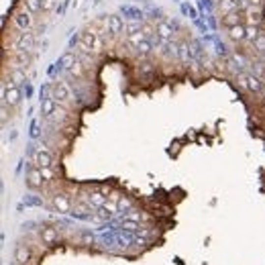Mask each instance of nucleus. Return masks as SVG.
I'll list each match as a JSON object with an SVG mask.
<instances>
[{
    "label": "nucleus",
    "instance_id": "nucleus-27",
    "mask_svg": "<svg viewBox=\"0 0 265 265\" xmlns=\"http://www.w3.org/2000/svg\"><path fill=\"white\" fill-rule=\"evenodd\" d=\"M179 61H190V45L179 43Z\"/></svg>",
    "mask_w": 265,
    "mask_h": 265
},
{
    "label": "nucleus",
    "instance_id": "nucleus-9",
    "mask_svg": "<svg viewBox=\"0 0 265 265\" xmlns=\"http://www.w3.org/2000/svg\"><path fill=\"white\" fill-rule=\"evenodd\" d=\"M239 84L245 90H249V92H261V88H263L261 78L255 76V74H241L239 76Z\"/></svg>",
    "mask_w": 265,
    "mask_h": 265
},
{
    "label": "nucleus",
    "instance_id": "nucleus-5",
    "mask_svg": "<svg viewBox=\"0 0 265 265\" xmlns=\"http://www.w3.org/2000/svg\"><path fill=\"white\" fill-rule=\"evenodd\" d=\"M124 29H127V23L122 21L120 15H110V17H106V33H108L110 37H118Z\"/></svg>",
    "mask_w": 265,
    "mask_h": 265
},
{
    "label": "nucleus",
    "instance_id": "nucleus-17",
    "mask_svg": "<svg viewBox=\"0 0 265 265\" xmlns=\"http://www.w3.org/2000/svg\"><path fill=\"white\" fill-rule=\"evenodd\" d=\"M41 239H43V243L51 245V243H55L59 239V233H58V229H53V227H43L41 229Z\"/></svg>",
    "mask_w": 265,
    "mask_h": 265
},
{
    "label": "nucleus",
    "instance_id": "nucleus-7",
    "mask_svg": "<svg viewBox=\"0 0 265 265\" xmlns=\"http://www.w3.org/2000/svg\"><path fill=\"white\" fill-rule=\"evenodd\" d=\"M15 49L19 51H33L35 49V33L31 31H23L17 39H15Z\"/></svg>",
    "mask_w": 265,
    "mask_h": 265
},
{
    "label": "nucleus",
    "instance_id": "nucleus-20",
    "mask_svg": "<svg viewBox=\"0 0 265 265\" xmlns=\"http://www.w3.org/2000/svg\"><path fill=\"white\" fill-rule=\"evenodd\" d=\"M247 23H249V25H259V23H261V8L249 6V8H247Z\"/></svg>",
    "mask_w": 265,
    "mask_h": 265
},
{
    "label": "nucleus",
    "instance_id": "nucleus-12",
    "mask_svg": "<svg viewBox=\"0 0 265 265\" xmlns=\"http://www.w3.org/2000/svg\"><path fill=\"white\" fill-rule=\"evenodd\" d=\"M58 100L53 98V96H49V98H43V102H41V115H43L45 120H51L55 110H58Z\"/></svg>",
    "mask_w": 265,
    "mask_h": 265
},
{
    "label": "nucleus",
    "instance_id": "nucleus-23",
    "mask_svg": "<svg viewBox=\"0 0 265 265\" xmlns=\"http://www.w3.org/2000/svg\"><path fill=\"white\" fill-rule=\"evenodd\" d=\"M23 6L33 12V15H37V12H43V6H41V0H23Z\"/></svg>",
    "mask_w": 265,
    "mask_h": 265
},
{
    "label": "nucleus",
    "instance_id": "nucleus-32",
    "mask_svg": "<svg viewBox=\"0 0 265 265\" xmlns=\"http://www.w3.org/2000/svg\"><path fill=\"white\" fill-rule=\"evenodd\" d=\"M41 6H43V12H49L55 6V0H41Z\"/></svg>",
    "mask_w": 265,
    "mask_h": 265
},
{
    "label": "nucleus",
    "instance_id": "nucleus-1",
    "mask_svg": "<svg viewBox=\"0 0 265 265\" xmlns=\"http://www.w3.org/2000/svg\"><path fill=\"white\" fill-rule=\"evenodd\" d=\"M78 47L82 49H86L88 53L92 55H98L106 49V43H104V39L100 33H96L94 29L92 31H82L80 37H78Z\"/></svg>",
    "mask_w": 265,
    "mask_h": 265
},
{
    "label": "nucleus",
    "instance_id": "nucleus-19",
    "mask_svg": "<svg viewBox=\"0 0 265 265\" xmlns=\"http://www.w3.org/2000/svg\"><path fill=\"white\" fill-rule=\"evenodd\" d=\"M67 74H69V76H74V78H78V80H80V78H84V76H86V65H84V63H82V61L78 59V61H76V63H74L72 67H69V69H67Z\"/></svg>",
    "mask_w": 265,
    "mask_h": 265
},
{
    "label": "nucleus",
    "instance_id": "nucleus-30",
    "mask_svg": "<svg viewBox=\"0 0 265 265\" xmlns=\"http://www.w3.org/2000/svg\"><path fill=\"white\" fill-rule=\"evenodd\" d=\"M124 216L131 218V220H137V222H141V220H143V214L139 212V210H133V208H131V210H127V214H124Z\"/></svg>",
    "mask_w": 265,
    "mask_h": 265
},
{
    "label": "nucleus",
    "instance_id": "nucleus-6",
    "mask_svg": "<svg viewBox=\"0 0 265 265\" xmlns=\"http://www.w3.org/2000/svg\"><path fill=\"white\" fill-rule=\"evenodd\" d=\"M43 184H45V179H43V174H41V167L35 165V163H31L29 170H27V186L37 190V188H41Z\"/></svg>",
    "mask_w": 265,
    "mask_h": 265
},
{
    "label": "nucleus",
    "instance_id": "nucleus-10",
    "mask_svg": "<svg viewBox=\"0 0 265 265\" xmlns=\"http://www.w3.org/2000/svg\"><path fill=\"white\" fill-rule=\"evenodd\" d=\"M33 23H35V21H33V12H29L27 8L15 12V25L19 27L21 31H31Z\"/></svg>",
    "mask_w": 265,
    "mask_h": 265
},
{
    "label": "nucleus",
    "instance_id": "nucleus-26",
    "mask_svg": "<svg viewBox=\"0 0 265 265\" xmlns=\"http://www.w3.org/2000/svg\"><path fill=\"white\" fill-rule=\"evenodd\" d=\"M261 33H259V27L257 25H249L247 27V41H249V43H253V41L259 37Z\"/></svg>",
    "mask_w": 265,
    "mask_h": 265
},
{
    "label": "nucleus",
    "instance_id": "nucleus-8",
    "mask_svg": "<svg viewBox=\"0 0 265 265\" xmlns=\"http://www.w3.org/2000/svg\"><path fill=\"white\" fill-rule=\"evenodd\" d=\"M51 206L55 208L58 212H61V214H67L69 210H72V200H69V196L67 194H61V192H58V194H53L51 196Z\"/></svg>",
    "mask_w": 265,
    "mask_h": 265
},
{
    "label": "nucleus",
    "instance_id": "nucleus-29",
    "mask_svg": "<svg viewBox=\"0 0 265 265\" xmlns=\"http://www.w3.org/2000/svg\"><path fill=\"white\" fill-rule=\"evenodd\" d=\"M41 174H43L45 184L53 182V177H55V170H53V167H41Z\"/></svg>",
    "mask_w": 265,
    "mask_h": 265
},
{
    "label": "nucleus",
    "instance_id": "nucleus-28",
    "mask_svg": "<svg viewBox=\"0 0 265 265\" xmlns=\"http://www.w3.org/2000/svg\"><path fill=\"white\" fill-rule=\"evenodd\" d=\"M251 45H253V49H257L259 53H265V35L261 33L255 41H253V43H251Z\"/></svg>",
    "mask_w": 265,
    "mask_h": 265
},
{
    "label": "nucleus",
    "instance_id": "nucleus-18",
    "mask_svg": "<svg viewBox=\"0 0 265 265\" xmlns=\"http://www.w3.org/2000/svg\"><path fill=\"white\" fill-rule=\"evenodd\" d=\"M241 23V12L235 10V12H227V15H222V25L227 27V29H231V27L239 25Z\"/></svg>",
    "mask_w": 265,
    "mask_h": 265
},
{
    "label": "nucleus",
    "instance_id": "nucleus-13",
    "mask_svg": "<svg viewBox=\"0 0 265 265\" xmlns=\"http://www.w3.org/2000/svg\"><path fill=\"white\" fill-rule=\"evenodd\" d=\"M12 84H17V86H21V84H25L27 82V67H19V65H15L12 63V67H10V78H8Z\"/></svg>",
    "mask_w": 265,
    "mask_h": 265
},
{
    "label": "nucleus",
    "instance_id": "nucleus-3",
    "mask_svg": "<svg viewBox=\"0 0 265 265\" xmlns=\"http://www.w3.org/2000/svg\"><path fill=\"white\" fill-rule=\"evenodd\" d=\"M31 161L39 167H53L55 161H53V155L51 151L45 147V145H35L33 151H31Z\"/></svg>",
    "mask_w": 265,
    "mask_h": 265
},
{
    "label": "nucleus",
    "instance_id": "nucleus-16",
    "mask_svg": "<svg viewBox=\"0 0 265 265\" xmlns=\"http://www.w3.org/2000/svg\"><path fill=\"white\" fill-rule=\"evenodd\" d=\"M229 37L233 41H247V27L243 23L231 27V29H229Z\"/></svg>",
    "mask_w": 265,
    "mask_h": 265
},
{
    "label": "nucleus",
    "instance_id": "nucleus-31",
    "mask_svg": "<svg viewBox=\"0 0 265 265\" xmlns=\"http://www.w3.org/2000/svg\"><path fill=\"white\" fill-rule=\"evenodd\" d=\"M131 206H133V202L129 200V198H120V202H118V210H124V212H127V210H131Z\"/></svg>",
    "mask_w": 265,
    "mask_h": 265
},
{
    "label": "nucleus",
    "instance_id": "nucleus-14",
    "mask_svg": "<svg viewBox=\"0 0 265 265\" xmlns=\"http://www.w3.org/2000/svg\"><path fill=\"white\" fill-rule=\"evenodd\" d=\"M31 261V249L27 245H19L15 249V263L17 265H27Z\"/></svg>",
    "mask_w": 265,
    "mask_h": 265
},
{
    "label": "nucleus",
    "instance_id": "nucleus-25",
    "mask_svg": "<svg viewBox=\"0 0 265 265\" xmlns=\"http://www.w3.org/2000/svg\"><path fill=\"white\" fill-rule=\"evenodd\" d=\"M120 227H122V229H127V231H131V233H135V231H139V229H141V222H137V220H131V218H127V216H124V218L120 220Z\"/></svg>",
    "mask_w": 265,
    "mask_h": 265
},
{
    "label": "nucleus",
    "instance_id": "nucleus-21",
    "mask_svg": "<svg viewBox=\"0 0 265 265\" xmlns=\"http://www.w3.org/2000/svg\"><path fill=\"white\" fill-rule=\"evenodd\" d=\"M153 49H155V47H153V43H151V41H149V37H147V39H143L141 43L137 45V53L141 55V58H147V55H149V53H151Z\"/></svg>",
    "mask_w": 265,
    "mask_h": 265
},
{
    "label": "nucleus",
    "instance_id": "nucleus-4",
    "mask_svg": "<svg viewBox=\"0 0 265 265\" xmlns=\"http://www.w3.org/2000/svg\"><path fill=\"white\" fill-rule=\"evenodd\" d=\"M2 102L8 104L10 108L19 106V102H21V90L10 80H4V84H2Z\"/></svg>",
    "mask_w": 265,
    "mask_h": 265
},
{
    "label": "nucleus",
    "instance_id": "nucleus-22",
    "mask_svg": "<svg viewBox=\"0 0 265 265\" xmlns=\"http://www.w3.org/2000/svg\"><path fill=\"white\" fill-rule=\"evenodd\" d=\"M92 214H94L96 220H110L115 212L110 210L108 206H100V208H96V212H92Z\"/></svg>",
    "mask_w": 265,
    "mask_h": 265
},
{
    "label": "nucleus",
    "instance_id": "nucleus-11",
    "mask_svg": "<svg viewBox=\"0 0 265 265\" xmlns=\"http://www.w3.org/2000/svg\"><path fill=\"white\" fill-rule=\"evenodd\" d=\"M155 35L163 41H174L176 33H174V27L167 21H159V23H155Z\"/></svg>",
    "mask_w": 265,
    "mask_h": 265
},
{
    "label": "nucleus",
    "instance_id": "nucleus-15",
    "mask_svg": "<svg viewBox=\"0 0 265 265\" xmlns=\"http://www.w3.org/2000/svg\"><path fill=\"white\" fill-rule=\"evenodd\" d=\"M106 198H108V196H106L104 192H90L88 196H86V202L96 210V208H100V206L106 204Z\"/></svg>",
    "mask_w": 265,
    "mask_h": 265
},
{
    "label": "nucleus",
    "instance_id": "nucleus-24",
    "mask_svg": "<svg viewBox=\"0 0 265 265\" xmlns=\"http://www.w3.org/2000/svg\"><path fill=\"white\" fill-rule=\"evenodd\" d=\"M76 61H78V58H76V53H65V55H63V58L59 59V65H61V67L65 69V72H67V69H69V67H72V65H74Z\"/></svg>",
    "mask_w": 265,
    "mask_h": 265
},
{
    "label": "nucleus",
    "instance_id": "nucleus-2",
    "mask_svg": "<svg viewBox=\"0 0 265 265\" xmlns=\"http://www.w3.org/2000/svg\"><path fill=\"white\" fill-rule=\"evenodd\" d=\"M51 96L55 100H58L59 106H65L69 108L72 104H76V96H74V90L67 86V84L63 80H58L51 84Z\"/></svg>",
    "mask_w": 265,
    "mask_h": 265
}]
</instances>
